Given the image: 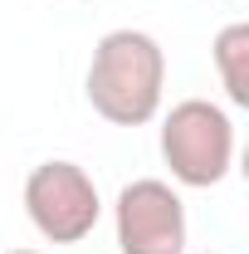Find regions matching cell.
<instances>
[{"mask_svg": "<svg viewBox=\"0 0 249 254\" xmlns=\"http://www.w3.org/2000/svg\"><path fill=\"white\" fill-rule=\"evenodd\" d=\"M83 93L103 123L147 127L161 113V93H166V49L147 30H108L93 44Z\"/></svg>", "mask_w": 249, "mask_h": 254, "instance_id": "cell-1", "label": "cell"}, {"mask_svg": "<svg viewBox=\"0 0 249 254\" xmlns=\"http://www.w3.org/2000/svg\"><path fill=\"white\" fill-rule=\"evenodd\" d=\"M161 161L176 186L210 190L235 171V123L210 98H181L161 118Z\"/></svg>", "mask_w": 249, "mask_h": 254, "instance_id": "cell-2", "label": "cell"}, {"mask_svg": "<svg viewBox=\"0 0 249 254\" xmlns=\"http://www.w3.org/2000/svg\"><path fill=\"white\" fill-rule=\"evenodd\" d=\"M25 215L49 245H83L103 220V195L78 161H39L25 176Z\"/></svg>", "mask_w": 249, "mask_h": 254, "instance_id": "cell-3", "label": "cell"}, {"mask_svg": "<svg viewBox=\"0 0 249 254\" xmlns=\"http://www.w3.org/2000/svg\"><path fill=\"white\" fill-rule=\"evenodd\" d=\"M113 235L123 254H186V205L161 176H137L113 200Z\"/></svg>", "mask_w": 249, "mask_h": 254, "instance_id": "cell-4", "label": "cell"}, {"mask_svg": "<svg viewBox=\"0 0 249 254\" xmlns=\"http://www.w3.org/2000/svg\"><path fill=\"white\" fill-rule=\"evenodd\" d=\"M210 59H215V78L225 88V98L235 108H249V25L245 20H235L215 34Z\"/></svg>", "mask_w": 249, "mask_h": 254, "instance_id": "cell-5", "label": "cell"}, {"mask_svg": "<svg viewBox=\"0 0 249 254\" xmlns=\"http://www.w3.org/2000/svg\"><path fill=\"white\" fill-rule=\"evenodd\" d=\"M10 254H39V250H10Z\"/></svg>", "mask_w": 249, "mask_h": 254, "instance_id": "cell-6", "label": "cell"}, {"mask_svg": "<svg viewBox=\"0 0 249 254\" xmlns=\"http://www.w3.org/2000/svg\"><path fill=\"white\" fill-rule=\"evenodd\" d=\"M205 254H220V250H205Z\"/></svg>", "mask_w": 249, "mask_h": 254, "instance_id": "cell-7", "label": "cell"}]
</instances>
